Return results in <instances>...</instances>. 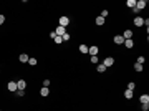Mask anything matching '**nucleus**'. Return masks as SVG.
<instances>
[{
	"label": "nucleus",
	"mask_w": 149,
	"mask_h": 111,
	"mask_svg": "<svg viewBox=\"0 0 149 111\" xmlns=\"http://www.w3.org/2000/svg\"><path fill=\"white\" fill-rule=\"evenodd\" d=\"M98 51H99V48L96 46V45H93V46H88V53H89V56H98Z\"/></svg>",
	"instance_id": "obj_1"
},
{
	"label": "nucleus",
	"mask_w": 149,
	"mask_h": 111,
	"mask_svg": "<svg viewBox=\"0 0 149 111\" xmlns=\"http://www.w3.org/2000/svg\"><path fill=\"white\" fill-rule=\"evenodd\" d=\"M146 5H148L146 0H136V8H138V10H144Z\"/></svg>",
	"instance_id": "obj_2"
},
{
	"label": "nucleus",
	"mask_w": 149,
	"mask_h": 111,
	"mask_svg": "<svg viewBox=\"0 0 149 111\" xmlns=\"http://www.w3.org/2000/svg\"><path fill=\"white\" fill-rule=\"evenodd\" d=\"M58 25L66 28V25H70V18H68V17H60V20H58Z\"/></svg>",
	"instance_id": "obj_3"
},
{
	"label": "nucleus",
	"mask_w": 149,
	"mask_h": 111,
	"mask_svg": "<svg viewBox=\"0 0 149 111\" xmlns=\"http://www.w3.org/2000/svg\"><path fill=\"white\" fill-rule=\"evenodd\" d=\"M103 65H105L106 68L113 67V65H114V58H111V56H108V58H105V60H103Z\"/></svg>",
	"instance_id": "obj_4"
},
{
	"label": "nucleus",
	"mask_w": 149,
	"mask_h": 111,
	"mask_svg": "<svg viewBox=\"0 0 149 111\" xmlns=\"http://www.w3.org/2000/svg\"><path fill=\"white\" fill-rule=\"evenodd\" d=\"M53 32H55V33L58 35V37H63V35L66 33V28H65V27H60V25H58V27H56L55 30H53Z\"/></svg>",
	"instance_id": "obj_5"
},
{
	"label": "nucleus",
	"mask_w": 149,
	"mask_h": 111,
	"mask_svg": "<svg viewBox=\"0 0 149 111\" xmlns=\"http://www.w3.org/2000/svg\"><path fill=\"white\" fill-rule=\"evenodd\" d=\"M7 89H8V91H12V93H15L17 89H18V86H17V81H10V83L7 85Z\"/></svg>",
	"instance_id": "obj_6"
},
{
	"label": "nucleus",
	"mask_w": 149,
	"mask_h": 111,
	"mask_svg": "<svg viewBox=\"0 0 149 111\" xmlns=\"http://www.w3.org/2000/svg\"><path fill=\"white\" fill-rule=\"evenodd\" d=\"M134 25H136V27H143L144 25V17H134Z\"/></svg>",
	"instance_id": "obj_7"
},
{
	"label": "nucleus",
	"mask_w": 149,
	"mask_h": 111,
	"mask_svg": "<svg viewBox=\"0 0 149 111\" xmlns=\"http://www.w3.org/2000/svg\"><path fill=\"white\" fill-rule=\"evenodd\" d=\"M123 38H124V40H131V38H132V30H124Z\"/></svg>",
	"instance_id": "obj_8"
},
{
	"label": "nucleus",
	"mask_w": 149,
	"mask_h": 111,
	"mask_svg": "<svg viewBox=\"0 0 149 111\" xmlns=\"http://www.w3.org/2000/svg\"><path fill=\"white\" fill-rule=\"evenodd\" d=\"M113 40H114V43H116V45H123V43H124V38H123V35H116Z\"/></svg>",
	"instance_id": "obj_9"
},
{
	"label": "nucleus",
	"mask_w": 149,
	"mask_h": 111,
	"mask_svg": "<svg viewBox=\"0 0 149 111\" xmlns=\"http://www.w3.org/2000/svg\"><path fill=\"white\" fill-rule=\"evenodd\" d=\"M17 86H18V89H25L27 88V81L25 80H18L17 81Z\"/></svg>",
	"instance_id": "obj_10"
},
{
	"label": "nucleus",
	"mask_w": 149,
	"mask_h": 111,
	"mask_svg": "<svg viewBox=\"0 0 149 111\" xmlns=\"http://www.w3.org/2000/svg\"><path fill=\"white\" fill-rule=\"evenodd\" d=\"M139 101H141V105L149 103V94H141V96H139Z\"/></svg>",
	"instance_id": "obj_11"
},
{
	"label": "nucleus",
	"mask_w": 149,
	"mask_h": 111,
	"mask_svg": "<svg viewBox=\"0 0 149 111\" xmlns=\"http://www.w3.org/2000/svg\"><path fill=\"white\" fill-rule=\"evenodd\" d=\"M105 22H106V18H103V17H96V20H94V23H96L98 27L105 25Z\"/></svg>",
	"instance_id": "obj_12"
},
{
	"label": "nucleus",
	"mask_w": 149,
	"mask_h": 111,
	"mask_svg": "<svg viewBox=\"0 0 149 111\" xmlns=\"http://www.w3.org/2000/svg\"><path fill=\"white\" fill-rule=\"evenodd\" d=\"M28 58H30V56H28L27 53H22V55L18 56V60L22 61V63H28Z\"/></svg>",
	"instance_id": "obj_13"
},
{
	"label": "nucleus",
	"mask_w": 149,
	"mask_h": 111,
	"mask_svg": "<svg viewBox=\"0 0 149 111\" xmlns=\"http://www.w3.org/2000/svg\"><path fill=\"white\" fill-rule=\"evenodd\" d=\"M124 46H126V48H132V46H134V42H132V38L131 40H124Z\"/></svg>",
	"instance_id": "obj_14"
},
{
	"label": "nucleus",
	"mask_w": 149,
	"mask_h": 111,
	"mask_svg": "<svg viewBox=\"0 0 149 111\" xmlns=\"http://www.w3.org/2000/svg\"><path fill=\"white\" fill-rule=\"evenodd\" d=\"M40 94H42V96H48V94H50V89L46 88V86H42V89H40Z\"/></svg>",
	"instance_id": "obj_15"
},
{
	"label": "nucleus",
	"mask_w": 149,
	"mask_h": 111,
	"mask_svg": "<svg viewBox=\"0 0 149 111\" xmlns=\"http://www.w3.org/2000/svg\"><path fill=\"white\" fill-rule=\"evenodd\" d=\"M80 53L86 55V53H88V45H80Z\"/></svg>",
	"instance_id": "obj_16"
},
{
	"label": "nucleus",
	"mask_w": 149,
	"mask_h": 111,
	"mask_svg": "<svg viewBox=\"0 0 149 111\" xmlns=\"http://www.w3.org/2000/svg\"><path fill=\"white\" fill-rule=\"evenodd\" d=\"M96 71H98V73H105V71H106V67L103 65V63H99L98 68H96Z\"/></svg>",
	"instance_id": "obj_17"
},
{
	"label": "nucleus",
	"mask_w": 149,
	"mask_h": 111,
	"mask_svg": "<svg viewBox=\"0 0 149 111\" xmlns=\"http://www.w3.org/2000/svg\"><path fill=\"white\" fill-rule=\"evenodd\" d=\"M124 98H126V100H131L132 98V91L131 89H126V91H124Z\"/></svg>",
	"instance_id": "obj_18"
},
{
	"label": "nucleus",
	"mask_w": 149,
	"mask_h": 111,
	"mask_svg": "<svg viewBox=\"0 0 149 111\" xmlns=\"http://www.w3.org/2000/svg\"><path fill=\"white\" fill-rule=\"evenodd\" d=\"M126 5L129 7V8H134V7H136V0H128Z\"/></svg>",
	"instance_id": "obj_19"
},
{
	"label": "nucleus",
	"mask_w": 149,
	"mask_h": 111,
	"mask_svg": "<svg viewBox=\"0 0 149 111\" xmlns=\"http://www.w3.org/2000/svg\"><path fill=\"white\" fill-rule=\"evenodd\" d=\"M15 94L18 96V98H22L23 94H25V89H17V91H15Z\"/></svg>",
	"instance_id": "obj_20"
},
{
	"label": "nucleus",
	"mask_w": 149,
	"mask_h": 111,
	"mask_svg": "<svg viewBox=\"0 0 149 111\" xmlns=\"http://www.w3.org/2000/svg\"><path fill=\"white\" fill-rule=\"evenodd\" d=\"M134 70H136V71H143V65H139V63H134Z\"/></svg>",
	"instance_id": "obj_21"
},
{
	"label": "nucleus",
	"mask_w": 149,
	"mask_h": 111,
	"mask_svg": "<svg viewBox=\"0 0 149 111\" xmlns=\"http://www.w3.org/2000/svg\"><path fill=\"white\" fill-rule=\"evenodd\" d=\"M144 61H146V58H144V56H138V61H136V63H139V65H144Z\"/></svg>",
	"instance_id": "obj_22"
},
{
	"label": "nucleus",
	"mask_w": 149,
	"mask_h": 111,
	"mask_svg": "<svg viewBox=\"0 0 149 111\" xmlns=\"http://www.w3.org/2000/svg\"><path fill=\"white\" fill-rule=\"evenodd\" d=\"M53 40H55V43H58V45H60V43H63V38H61V37H58V35H56V37H55Z\"/></svg>",
	"instance_id": "obj_23"
},
{
	"label": "nucleus",
	"mask_w": 149,
	"mask_h": 111,
	"mask_svg": "<svg viewBox=\"0 0 149 111\" xmlns=\"http://www.w3.org/2000/svg\"><path fill=\"white\" fill-rule=\"evenodd\" d=\"M134 88H136V83H128V89H131V91H134Z\"/></svg>",
	"instance_id": "obj_24"
},
{
	"label": "nucleus",
	"mask_w": 149,
	"mask_h": 111,
	"mask_svg": "<svg viewBox=\"0 0 149 111\" xmlns=\"http://www.w3.org/2000/svg\"><path fill=\"white\" fill-rule=\"evenodd\" d=\"M28 63H30L32 67H35V65H37V58H28Z\"/></svg>",
	"instance_id": "obj_25"
},
{
	"label": "nucleus",
	"mask_w": 149,
	"mask_h": 111,
	"mask_svg": "<svg viewBox=\"0 0 149 111\" xmlns=\"http://www.w3.org/2000/svg\"><path fill=\"white\" fill-rule=\"evenodd\" d=\"M141 110H143V111H149V103H144V105H141Z\"/></svg>",
	"instance_id": "obj_26"
},
{
	"label": "nucleus",
	"mask_w": 149,
	"mask_h": 111,
	"mask_svg": "<svg viewBox=\"0 0 149 111\" xmlns=\"http://www.w3.org/2000/svg\"><path fill=\"white\" fill-rule=\"evenodd\" d=\"M61 38H63V42H68V40L71 38V35H70V33H65L63 37H61Z\"/></svg>",
	"instance_id": "obj_27"
},
{
	"label": "nucleus",
	"mask_w": 149,
	"mask_h": 111,
	"mask_svg": "<svg viewBox=\"0 0 149 111\" xmlns=\"http://www.w3.org/2000/svg\"><path fill=\"white\" fill-rule=\"evenodd\" d=\"M108 15H109V12H108V10H103V12H101V15H99V17L106 18V17H108Z\"/></svg>",
	"instance_id": "obj_28"
},
{
	"label": "nucleus",
	"mask_w": 149,
	"mask_h": 111,
	"mask_svg": "<svg viewBox=\"0 0 149 111\" xmlns=\"http://www.w3.org/2000/svg\"><path fill=\"white\" fill-rule=\"evenodd\" d=\"M89 60H91V63H94V65H96V63L99 61V58H98V56H91Z\"/></svg>",
	"instance_id": "obj_29"
},
{
	"label": "nucleus",
	"mask_w": 149,
	"mask_h": 111,
	"mask_svg": "<svg viewBox=\"0 0 149 111\" xmlns=\"http://www.w3.org/2000/svg\"><path fill=\"white\" fill-rule=\"evenodd\" d=\"M43 86L48 88V86H50V80H43Z\"/></svg>",
	"instance_id": "obj_30"
},
{
	"label": "nucleus",
	"mask_w": 149,
	"mask_h": 111,
	"mask_svg": "<svg viewBox=\"0 0 149 111\" xmlns=\"http://www.w3.org/2000/svg\"><path fill=\"white\" fill-rule=\"evenodd\" d=\"M3 22H5V15H2V13H0V25H2Z\"/></svg>",
	"instance_id": "obj_31"
},
{
	"label": "nucleus",
	"mask_w": 149,
	"mask_h": 111,
	"mask_svg": "<svg viewBox=\"0 0 149 111\" xmlns=\"http://www.w3.org/2000/svg\"><path fill=\"white\" fill-rule=\"evenodd\" d=\"M0 111H2V110H0Z\"/></svg>",
	"instance_id": "obj_32"
}]
</instances>
